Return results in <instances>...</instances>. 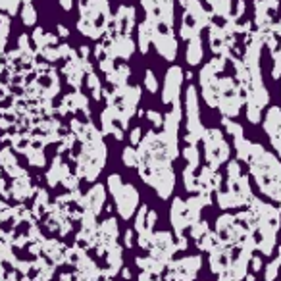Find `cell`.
Here are the masks:
<instances>
[{
    "instance_id": "obj_1",
    "label": "cell",
    "mask_w": 281,
    "mask_h": 281,
    "mask_svg": "<svg viewBox=\"0 0 281 281\" xmlns=\"http://www.w3.org/2000/svg\"><path fill=\"white\" fill-rule=\"evenodd\" d=\"M204 144H206V158L212 166H218L223 160H228L229 148L226 141L221 139V133L216 129H210L208 133H204Z\"/></svg>"
},
{
    "instance_id": "obj_2",
    "label": "cell",
    "mask_w": 281,
    "mask_h": 281,
    "mask_svg": "<svg viewBox=\"0 0 281 281\" xmlns=\"http://www.w3.org/2000/svg\"><path fill=\"white\" fill-rule=\"evenodd\" d=\"M183 85V69L174 66L167 69L166 79H164V91H162V102L164 104H177L179 92Z\"/></svg>"
},
{
    "instance_id": "obj_3",
    "label": "cell",
    "mask_w": 281,
    "mask_h": 281,
    "mask_svg": "<svg viewBox=\"0 0 281 281\" xmlns=\"http://www.w3.org/2000/svg\"><path fill=\"white\" fill-rule=\"evenodd\" d=\"M185 104H187V116H189V143L195 144L200 133H202V125L198 122V100H197V89L189 87L187 95H185Z\"/></svg>"
},
{
    "instance_id": "obj_4",
    "label": "cell",
    "mask_w": 281,
    "mask_h": 281,
    "mask_svg": "<svg viewBox=\"0 0 281 281\" xmlns=\"http://www.w3.org/2000/svg\"><path fill=\"white\" fill-rule=\"evenodd\" d=\"M152 43L156 45V50H158L160 56H164V58L170 62L175 58V54H177V43H175L174 33L170 29H167L166 33H158V29L154 31Z\"/></svg>"
},
{
    "instance_id": "obj_5",
    "label": "cell",
    "mask_w": 281,
    "mask_h": 281,
    "mask_svg": "<svg viewBox=\"0 0 281 281\" xmlns=\"http://www.w3.org/2000/svg\"><path fill=\"white\" fill-rule=\"evenodd\" d=\"M264 129L272 139L274 148L279 152L281 156V110L279 108H272L266 116V122H264Z\"/></svg>"
},
{
    "instance_id": "obj_6",
    "label": "cell",
    "mask_w": 281,
    "mask_h": 281,
    "mask_svg": "<svg viewBox=\"0 0 281 281\" xmlns=\"http://www.w3.org/2000/svg\"><path fill=\"white\" fill-rule=\"evenodd\" d=\"M200 60H202V41L200 37H193L187 45V64L197 66Z\"/></svg>"
},
{
    "instance_id": "obj_7",
    "label": "cell",
    "mask_w": 281,
    "mask_h": 281,
    "mask_svg": "<svg viewBox=\"0 0 281 281\" xmlns=\"http://www.w3.org/2000/svg\"><path fill=\"white\" fill-rule=\"evenodd\" d=\"M156 31V25L146 20V23H143L139 27V46H141V52H148V45L152 43V35Z\"/></svg>"
},
{
    "instance_id": "obj_8",
    "label": "cell",
    "mask_w": 281,
    "mask_h": 281,
    "mask_svg": "<svg viewBox=\"0 0 281 281\" xmlns=\"http://www.w3.org/2000/svg\"><path fill=\"white\" fill-rule=\"evenodd\" d=\"M133 41H131L129 37H118V50H116V54H120L122 58H127V56H131L133 54Z\"/></svg>"
},
{
    "instance_id": "obj_9",
    "label": "cell",
    "mask_w": 281,
    "mask_h": 281,
    "mask_svg": "<svg viewBox=\"0 0 281 281\" xmlns=\"http://www.w3.org/2000/svg\"><path fill=\"white\" fill-rule=\"evenodd\" d=\"M214 12L218 15H229V10H231V0H210Z\"/></svg>"
},
{
    "instance_id": "obj_10",
    "label": "cell",
    "mask_w": 281,
    "mask_h": 281,
    "mask_svg": "<svg viewBox=\"0 0 281 281\" xmlns=\"http://www.w3.org/2000/svg\"><path fill=\"white\" fill-rule=\"evenodd\" d=\"M22 17H23V23H25V25H33V23L37 22V12H35V8L31 6V4H25L22 10Z\"/></svg>"
},
{
    "instance_id": "obj_11",
    "label": "cell",
    "mask_w": 281,
    "mask_h": 281,
    "mask_svg": "<svg viewBox=\"0 0 281 281\" xmlns=\"http://www.w3.org/2000/svg\"><path fill=\"white\" fill-rule=\"evenodd\" d=\"M144 87H146V91H148V92H156V91H158V79H156V76L152 73L151 69L144 73Z\"/></svg>"
},
{
    "instance_id": "obj_12",
    "label": "cell",
    "mask_w": 281,
    "mask_h": 281,
    "mask_svg": "<svg viewBox=\"0 0 281 281\" xmlns=\"http://www.w3.org/2000/svg\"><path fill=\"white\" fill-rule=\"evenodd\" d=\"M137 162H139V152H135L133 148H125L123 151V164L125 166H137Z\"/></svg>"
},
{
    "instance_id": "obj_13",
    "label": "cell",
    "mask_w": 281,
    "mask_h": 281,
    "mask_svg": "<svg viewBox=\"0 0 281 281\" xmlns=\"http://www.w3.org/2000/svg\"><path fill=\"white\" fill-rule=\"evenodd\" d=\"M185 158L191 162L189 170H193V167L198 164V154H197V148H195V144H191L189 148H185Z\"/></svg>"
},
{
    "instance_id": "obj_14",
    "label": "cell",
    "mask_w": 281,
    "mask_h": 281,
    "mask_svg": "<svg viewBox=\"0 0 281 281\" xmlns=\"http://www.w3.org/2000/svg\"><path fill=\"white\" fill-rule=\"evenodd\" d=\"M247 116H249L251 123H258L260 122V108L256 106V104H251V106H249V112H247Z\"/></svg>"
},
{
    "instance_id": "obj_15",
    "label": "cell",
    "mask_w": 281,
    "mask_h": 281,
    "mask_svg": "<svg viewBox=\"0 0 281 281\" xmlns=\"http://www.w3.org/2000/svg\"><path fill=\"white\" fill-rule=\"evenodd\" d=\"M146 116H148V120H152L154 125H160V123H162V116L156 114V112H146Z\"/></svg>"
},
{
    "instance_id": "obj_16",
    "label": "cell",
    "mask_w": 281,
    "mask_h": 281,
    "mask_svg": "<svg viewBox=\"0 0 281 281\" xmlns=\"http://www.w3.org/2000/svg\"><path fill=\"white\" fill-rule=\"evenodd\" d=\"M139 139H141V129H139V127H137V129H133V131H131V143H133V144H137V143H139Z\"/></svg>"
},
{
    "instance_id": "obj_17",
    "label": "cell",
    "mask_w": 281,
    "mask_h": 281,
    "mask_svg": "<svg viewBox=\"0 0 281 281\" xmlns=\"http://www.w3.org/2000/svg\"><path fill=\"white\" fill-rule=\"evenodd\" d=\"M60 4L64 10H69L71 8V4H73V0H60Z\"/></svg>"
},
{
    "instance_id": "obj_18",
    "label": "cell",
    "mask_w": 281,
    "mask_h": 281,
    "mask_svg": "<svg viewBox=\"0 0 281 281\" xmlns=\"http://www.w3.org/2000/svg\"><path fill=\"white\" fill-rule=\"evenodd\" d=\"M243 12H245V2L243 0H239V10H237V17H241V15H243Z\"/></svg>"
},
{
    "instance_id": "obj_19",
    "label": "cell",
    "mask_w": 281,
    "mask_h": 281,
    "mask_svg": "<svg viewBox=\"0 0 281 281\" xmlns=\"http://www.w3.org/2000/svg\"><path fill=\"white\" fill-rule=\"evenodd\" d=\"M58 29H60V35H64V37H66V35H68V31H66V27H58Z\"/></svg>"
}]
</instances>
